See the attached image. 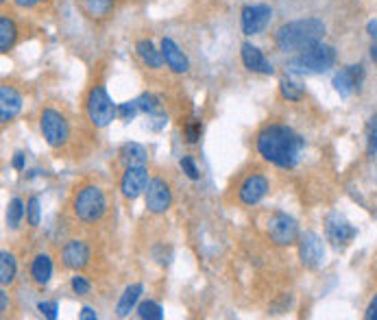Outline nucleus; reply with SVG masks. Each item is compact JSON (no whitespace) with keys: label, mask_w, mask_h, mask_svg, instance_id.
<instances>
[{"label":"nucleus","mask_w":377,"mask_h":320,"mask_svg":"<svg viewBox=\"0 0 377 320\" xmlns=\"http://www.w3.org/2000/svg\"><path fill=\"white\" fill-rule=\"evenodd\" d=\"M336 63V50L330 44H314L286 61V68L297 74H323Z\"/></svg>","instance_id":"nucleus-4"},{"label":"nucleus","mask_w":377,"mask_h":320,"mask_svg":"<svg viewBox=\"0 0 377 320\" xmlns=\"http://www.w3.org/2000/svg\"><path fill=\"white\" fill-rule=\"evenodd\" d=\"M22 109V94L11 85H0V122L7 124Z\"/></svg>","instance_id":"nucleus-18"},{"label":"nucleus","mask_w":377,"mask_h":320,"mask_svg":"<svg viewBox=\"0 0 377 320\" xmlns=\"http://www.w3.org/2000/svg\"><path fill=\"white\" fill-rule=\"evenodd\" d=\"M92 251L87 247L85 240H68L64 249H61V264L68 271H83V268L90 264Z\"/></svg>","instance_id":"nucleus-14"},{"label":"nucleus","mask_w":377,"mask_h":320,"mask_svg":"<svg viewBox=\"0 0 377 320\" xmlns=\"http://www.w3.org/2000/svg\"><path fill=\"white\" fill-rule=\"evenodd\" d=\"M37 310H40L48 320H55L57 318V310H59V305H57V301H53V303H40L37 305Z\"/></svg>","instance_id":"nucleus-36"},{"label":"nucleus","mask_w":377,"mask_h":320,"mask_svg":"<svg viewBox=\"0 0 377 320\" xmlns=\"http://www.w3.org/2000/svg\"><path fill=\"white\" fill-rule=\"evenodd\" d=\"M146 209L150 214H166L172 205V190L170 183L161 176H153L146 185Z\"/></svg>","instance_id":"nucleus-9"},{"label":"nucleus","mask_w":377,"mask_h":320,"mask_svg":"<svg viewBox=\"0 0 377 320\" xmlns=\"http://www.w3.org/2000/svg\"><path fill=\"white\" fill-rule=\"evenodd\" d=\"M201 133H203V126H201V120L196 118H190L185 124H183V137L187 144H196L201 139Z\"/></svg>","instance_id":"nucleus-30"},{"label":"nucleus","mask_w":377,"mask_h":320,"mask_svg":"<svg viewBox=\"0 0 377 320\" xmlns=\"http://www.w3.org/2000/svg\"><path fill=\"white\" fill-rule=\"evenodd\" d=\"M120 159H122L124 165H146L148 152L142 144L127 142V144H122V148H120Z\"/></svg>","instance_id":"nucleus-24"},{"label":"nucleus","mask_w":377,"mask_h":320,"mask_svg":"<svg viewBox=\"0 0 377 320\" xmlns=\"http://www.w3.org/2000/svg\"><path fill=\"white\" fill-rule=\"evenodd\" d=\"M367 155L369 159H373L377 155V116L371 118L369 124V144H367Z\"/></svg>","instance_id":"nucleus-34"},{"label":"nucleus","mask_w":377,"mask_h":320,"mask_svg":"<svg viewBox=\"0 0 377 320\" xmlns=\"http://www.w3.org/2000/svg\"><path fill=\"white\" fill-rule=\"evenodd\" d=\"M271 20H273V7L266 3L247 5L240 11V27L247 37L260 35L271 24Z\"/></svg>","instance_id":"nucleus-8"},{"label":"nucleus","mask_w":377,"mask_h":320,"mask_svg":"<svg viewBox=\"0 0 377 320\" xmlns=\"http://www.w3.org/2000/svg\"><path fill=\"white\" fill-rule=\"evenodd\" d=\"M299 260L306 268H319L325 260V244L317 231H306L299 238Z\"/></svg>","instance_id":"nucleus-10"},{"label":"nucleus","mask_w":377,"mask_h":320,"mask_svg":"<svg viewBox=\"0 0 377 320\" xmlns=\"http://www.w3.org/2000/svg\"><path fill=\"white\" fill-rule=\"evenodd\" d=\"M40 131L50 148H64L70 139V124L55 107H46L40 113Z\"/></svg>","instance_id":"nucleus-6"},{"label":"nucleus","mask_w":377,"mask_h":320,"mask_svg":"<svg viewBox=\"0 0 377 320\" xmlns=\"http://www.w3.org/2000/svg\"><path fill=\"white\" fill-rule=\"evenodd\" d=\"M142 294H144V286H142V284H131L127 290H124V292H122V297L118 299V305H116V314H118V318L129 316V314L135 310L137 301L142 299Z\"/></svg>","instance_id":"nucleus-21"},{"label":"nucleus","mask_w":377,"mask_h":320,"mask_svg":"<svg viewBox=\"0 0 377 320\" xmlns=\"http://www.w3.org/2000/svg\"><path fill=\"white\" fill-rule=\"evenodd\" d=\"M11 165H14L16 170H24V165H27V161H24V152H16L14 155V161H11Z\"/></svg>","instance_id":"nucleus-39"},{"label":"nucleus","mask_w":377,"mask_h":320,"mask_svg":"<svg viewBox=\"0 0 377 320\" xmlns=\"http://www.w3.org/2000/svg\"><path fill=\"white\" fill-rule=\"evenodd\" d=\"M269 187H271L269 179L262 172H253L238 187V198H240V203L247 205V207H255V205H260L264 196L269 194Z\"/></svg>","instance_id":"nucleus-11"},{"label":"nucleus","mask_w":377,"mask_h":320,"mask_svg":"<svg viewBox=\"0 0 377 320\" xmlns=\"http://www.w3.org/2000/svg\"><path fill=\"white\" fill-rule=\"evenodd\" d=\"M72 214L83 225H96L107 214V196L103 187L94 183L81 185L72 196Z\"/></svg>","instance_id":"nucleus-3"},{"label":"nucleus","mask_w":377,"mask_h":320,"mask_svg":"<svg viewBox=\"0 0 377 320\" xmlns=\"http://www.w3.org/2000/svg\"><path fill=\"white\" fill-rule=\"evenodd\" d=\"M364 318H367V320H377V294L371 299L367 312H364Z\"/></svg>","instance_id":"nucleus-37"},{"label":"nucleus","mask_w":377,"mask_h":320,"mask_svg":"<svg viewBox=\"0 0 377 320\" xmlns=\"http://www.w3.org/2000/svg\"><path fill=\"white\" fill-rule=\"evenodd\" d=\"M266 236L277 247H293L299 244L301 229L299 222L284 212H273L266 220Z\"/></svg>","instance_id":"nucleus-7"},{"label":"nucleus","mask_w":377,"mask_h":320,"mask_svg":"<svg viewBox=\"0 0 377 320\" xmlns=\"http://www.w3.org/2000/svg\"><path fill=\"white\" fill-rule=\"evenodd\" d=\"M137 316L142 320H161L164 318V310H161V305L155 303V301H142L137 305Z\"/></svg>","instance_id":"nucleus-29"},{"label":"nucleus","mask_w":377,"mask_h":320,"mask_svg":"<svg viewBox=\"0 0 377 320\" xmlns=\"http://www.w3.org/2000/svg\"><path fill=\"white\" fill-rule=\"evenodd\" d=\"M137 113H140V105H137V100H129V102H122V105H118V116L124 122L133 120Z\"/></svg>","instance_id":"nucleus-32"},{"label":"nucleus","mask_w":377,"mask_h":320,"mask_svg":"<svg viewBox=\"0 0 377 320\" xmlns=\"http://www.w3.org/2000/svg\"><path fill=\"white\" fill-rule=\"evenodd\" d=\"M161 55H164L166 66L174 72V74H185L190 70V59L183 53V50L177 46V42L170 40V37H164L161 40Z\"/></svg>","instance_id":"nucleus-16"},{"label":"nucleus","mask_w":377,"mask_h":320,"mask_svg":"<svg viewBox=\"0 0 377 320\" xmlns=\"http://www.w3.org/2000/svg\"><path fill=\"white\" fill-rule=\"evenodd\" d=\"M50 277H53V260H50V255L46 253L35 255L31 262V281L37 288H44L48 286Z\"/></svg>","instance_id":"nucleus-19"},{"label":"nucleus","mask_w":377,"mask_h":320,"mask_svg":"<svg viewBox=\"0 0 377 320\" xmlns=\"http://www.w3.org/2000/svg\"><path fill=\"white\" fill-rule=\"evenodd\" d=\"M240 57H242V63H244V68L249 70V72H255V74H266V76H271L273 72H275V68H273V63L264 57V53L258 48V46H253L251 42H244L242 44V48H240Z\"/></svg>","instance_id":"nucleus-15"},{"label":"nucleus","mask_w":377,"mask_h":320,"mask_svg":"<svg viewBox=\"0 0 377 320\" xmlns=\"http://www.w3.org/2000/svg\"><path fill=\"white\" fill-rule=\"evenodd\" d=\"M362 76H364L362 66H347L334 76V89L341 94V98H349L360 87Z\"/></svg>","instance_id":"nucleus-17"},{"label":"nucleus","mask_w":377,"mask_h":320,"mask_svg":"<svg viewBox=\"0 0 377 320\" xmlns=\"http://www.w3.org/2000/svg\"><path fill=\"white\" fill-rule=\"evenodd\" d=\"M148 168L146 165H127L120 179V192L127 201H135L140 194L146 192L148 185Z\"/></svg>","instance_id":"nucleus-13"},{"label":"nucleus","mask_w":377,"mask_h":320,"mask_svg":"<svg viewBox=\"0 0 377 320\" xmlns=\"http://www.w3.org/2000/svg\"><path fill=\"white\" fill-rule=\"evenodd\" d=\"M7 307H9V294L3 288V290H0V312H3V316L7 314Z\"/></svg>","instance_id":"nucleus-40"},{"label":"nucleus","mask_w":377,"mask_h":320,"mask_svg":"<svg viewBox=\"0 0 377 320\" xmlns=\"http://www.w3.org/2000/svg\"><path fill=\"white\" fill-rule=\"evenodd\" d=\"M79 318H81V320H96V318H98V314H96V312L92 310L90 305H85L83 310L79 312Z\"/></svg>","instance_id":"nucleus-38"},{"label":"nucleus","mask_w":377,"mask_h":320,"mask_svg":"<svg viewBox=\"0 0 377 320\" xmlns=\"http://www.w3.org/2000/svg\"><path fill=\"white\" fill-rule=\"evenodd\" d=\"M85 109H87V118H90V122L96 129H105V126H109L118 116V105L107 94L105 85L90 87L85 98Z\"/></svg>","instance_id":"nucleus-5"},{"label":"nucleus","mask_w":377,"mask_h":320,"mask_svg":"<svg viewBox=\"0 0 377 320\" xmlns=\"http://www.w3.org/2000/svg\"><path fill=\"white\" fill-rule=\"evenodd\" d=\"M279 94L288 102H299V100H304L306 89L297 79H293V76H284V79L279 81Z\"/></svg>","instance_id":"nucleus-26"},{"label":"nucleus","mask_w":377,"mask_h":320,"mask_svg":"<svg viewBox=\"0 0 377 320\" xmlns=\"http://www.w3.org/2000/svg\"><path fill=\"white\" fill-rule=\"evenodd\" d=\"M371 59H373V61L377 63V42H375V44L371 46Z\"/></svg>","instance_id":"nucleus-43"},{"label":"nucleus","mask_w":377,"mask_h":320,"mask_svg":"<svg viewBox=\"0 0 377 320\" xmlns=\"http://www.w3.org/2000/svg\"><path fill=\"white\" fill-rule=\"evenodd\" d=\"M70 288H72V292L74 294H79V297H85V294H90V290H92V284L87 281L83 275H74L72 277V281H70Z\"/></svg>","instance_id":"nucleus-33"},{"label":"nucleus","mask_w":377,"mask_h":320,"mask_svg":"<svg viewBox=\"0 0 377 320\" xmlns=\"http://www.w3.org/2000/svg\"><path fill=\"white\" fill-rule=\"evenodd\" d=\"M258 152L264 161L277 165L282 170H290L299 163L306 150V137H301L293 126L282 122L264 124L255 137Z\"/></svg>","instance_id":"nucleus-1"},{"label":"nucleus","mask_w":377,"mask_h":320,"mask_svg":"<svg viewBox=\"0 0 377 320\" xmlns=\"http://www.w3.org/2000/svg\"><path fill=\"white\" fill-rule=\"evenodd\" d=\"M42 220V207H40V196H31L27 201V222L31 227H37Z\"/></svg>","instance_id":"nucleus-31"},{"label":"nucleus","mask_w":377,"mask_h":320,"mask_svg":"<svg viewBox=\"0 0 377 320\" xmlns=\"http://www.w3.org/2000/svg\"><path fill=\"white\" fill-rule=\"evenodd\" d=\"M0 3H7V0H0Z\"/></svg>","instance_id":"nucleus-44"},{"label":"nucleus","mask_w":377,"mask_h":320,"mask_svg":"<svg viewBox=\"0 0 377 320\" xmlns=\"http://www.w3.org/2000/svg\"><path fill=\"white\" fill-rule=\"evenodd\" d=\"M179 165H181V170L185 172V176H190L192 181H196V179L201 176V174H198V168H196L194 157H190V155L181 157V159H179Z\"/></svg>","instance_id":"nucleus-35"},{"label":"nucleus","mask_w":377,"mask_h":320,"mask_svg":"<svg viewBox=\"0 0 377 320\" xmlns=\"http://www.w3.org/2000/svg\"><path fill=\"white\" fill-rule=\"evenodd\" d=\"M367 33L371 35V40H373V42H377V18L371 20V22L367 24Z\"/></svg>","instance_id":"nucleus-42"},{"label":"nucleus","mask_w":377,"mask_h":320,"mask_svg":"<svg viewBox=\"0 0 377 320\" xmlns=\"http://www.w3.org/2000/svg\"><path fill=\"white\" fill-rule=\"evenodd\" d=\"M40 3H46V0H40Z\"/></svg>","instance_id":"nucleus-45"},{"label":"nucleus","mask_w":377,"mask_h":320,"mask_svg":"<svg viewBox=\"0 0 377 320\" xmlns=\"http://www.w3.org/2000/svg\"><path fill=\"white\" fill-rule=\"evenodd\" d=\"M18 42V27L14 18H9L7 14L0 16V53H9L11 48Z\"/></svg>","instance_id":"nucleus-23"},{"label":"nucleus","mask_w":377,"mask_h":320,"mask_svg":"<svg viewBox=\"0 0 377 320\" xmlns=\"http://www.w3.org/2000/svg\"><path fill=\"white\" fill-rule=\"evenodd\" d=\"M16 275H18V264H16L14 253L3 251L0 253V284H3V288L14 284Z\"/></svg>","instance_id":"nucleus-25"},{"label":"nucleus","mask_w":377,"mask_h":320,"mask_svg":"<svg viewBox=\"0 0 377 320\" xmlns=\"http://www.w3.org/2000/svg\"><path fill=\"white\" fill-rule=\"evenodd\" d=\"M81 11L92 20H105L114 14L116 0H81Z\"/></svg>","instance_id":"nucleus-22"},{"label":"nucleus","mask_w":377,"mask_h":320,"mask_svg":"<svg viewBox=\"0 0 377 320\" xmlns=\"http://www.w3.org/2000/svg\"><path fill=\"white\" fill-rule=\"evenodd\" d=\"M40 0H14V5L20 7V9H33Z\"/></svg>","instance_id":"nucleus-41"},{"label":"nucleus","mask_w":377,"mask_h":320,"mask_svg":"<svg viewBox=\"0 0 377 320\" xmlns=\"http://www.w3.org/2000/svg\"><path fill=\"white\" fill-rule=\"evenodd\" d=\"M24 216H27V203H24L20 196H14L7 205V225H9V229H18Z\"/></svg>","instance_id":"nucleus-27"},{"label":"nucleus","mask_w":377,"mask_h":320,"mask_svg":"<svg viewBox=\"0 0 377 320\" xmlns=\"http://www.w3.org/2000/svg\"><path fill=\"white\" fill-rule=\"evenodd\" d=\"M135 53L137 57H140V61L144 63L146 68L150 70H159L161 66H164V55H161V50L155 48V44L150 40H140L135 44Z\"/></svg>","instance_id":"nucleus-20"},{"label":"nucleus","mask_w":377,"mask_h":320,"mask_svg":"<svg viewBox=\"0 0 377 320\" xmlns=\"http://www.w3.org/2000/svg\"><path fill=\"white\" fill-rule=\"evenodd\" d=\"M137 105H140V111L142 113H148V116H161V100L150 94V92H144L140 98H135Z\"/></svg>","instance_id":"nucleus-28"},{"label":"nucleus","mask_w":377,"mask_h":320,"mask_svg":"<svg viewBox=\"0 0 377 320\" xmlns=\"http://www.w3.org/2000/svg\"><path fill=\"white\" fill-rule=\"evenodd\" d=\"M325 236L334 247H347L358 236V229L351 225L343 214H330L325 220Z\"/></svg>","instance_id":"nucleus-12"},{"label":"nucleus","mask_w":377,"mask_h":320,"mask_svg":"<svg viewBox=\"0 0 377 320\" xmlns=\"http://www.w3.org/2000/svg\"><path fill=\"white\" fill-rule=\"evenodd\" d=\"M328 27L321 18H301L286 22L275 33V46H277L282 53L288 55H297L301 50H306L314 44L323 42Z\"/></svg>","instance_id":"nucleus-2"}]
</instances>
